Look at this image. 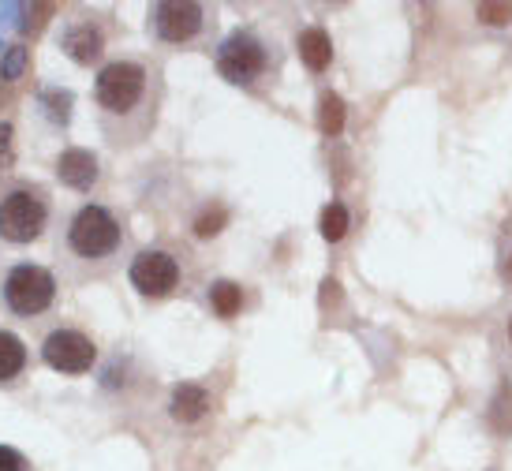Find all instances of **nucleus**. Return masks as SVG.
Returning <instances> with one entry per match:
<instances>
[{
    "instance_id": "1",
    "label": "nucleus",
    "mask_w": 512,
    "mask_h": 471,
    "mask_svg": "<svg viewBox=\"0 0 512 471\" xmlns=\"http://www.w3.org/2000/svg\"><path fill=\"white\" fill-rule=\"evenodd\" d=\"M154 75L139 60H113L94 79V101L101 109V124L109 139H131L143 135L154 124V98H150Z\"/></svg>"
},
{
    "instance_id": "2",
    "label": "nucleus",
    "mask_w": 512,
    "mask_h": 471,
    "mask_svg": "<svg viewBox=\"0 0 512 471\" xmlns=\"http://www.w3.org/2000/svg\"><path fill=\"white\" fill-rule=\"evenodd\" d=\"M120 243H124V229H120L116 214L105 210V206H94V202L79 206L75 217L68 221V229H64V255H68V262L90 273L109 266V258L120 251Z\"/></svg>"
},
{
    "instance_id": "3",
    "label": "nucleus",
    "mask_w": 512,
    "mask_h": 471,
    "mask_svg": "<svg viewBox=\"0 0 512 471\" xmlns=\"http://www.w3.org/2000/svg\"><path fill=\"white\" fill-rule=\"evenodd\" d=\"M49 225V202L38 187H12L0 195V240L34 243Z\"/></svg>"
},
{
    "instance_id": "4",
    "label": "nucleus",
    "mask_w": 512,
    "mask_h": 471,
    "mask_svg": "<svg viewBox=\"0 0 512 471\" xmlns=\"http://www.w3.org/2000/svg\"><path fill=\"white\" fill-rule=\"evenodd\" d=\"M53 300H57V277L45 270V266L19 262L4 277V303L19 318H34V314L49 311Z\"/></svg>"
},
{
    "instance_id": "5",
    "label": "nucleus",
    "mask_w": 512,
    "mask_h": 471,
    "mask_svg": "<svg viewBox=\"0 0 512 471\" xmlns=\"http://www.w3.org/2000/svg\"><path fill=\"white\" fill-rule=\"evenodd\" d=\"M266 64H270L266 45L258 42L251 30L228 34L225 42H221V49H217V72H221V79H228V83L236 86L255 83L258 75L266 72Z\"/></svg>"
},
{
    "instance_id": "6",
    "label": "nucleus",
    "mask_w": 512,
    "mask_h": 471,
    "mask_svg": "<svg viewBox=\"0 0 512 471\" xmlns=\"http://www.w3.org/2000/svg\"><path fill=\"white\" fill-rule=\"evenodd\" d=\"M42 359L57 374H86L98 363V348L79 329H53L42 341Z\"/></svg>"
},
{
    "instance_id": "7",
    "label": "nucleus",
    "mask_w": 512,
    "mask_h": 471,
    "mask_svg": "<svg viewBox=\"0 0 512 471\" xmlns=\"http://www.w3.org/2000/svg\"><path fill=\"white\" fill-rule=\"evenodd\" d=\"M202 23H206V12L195 0H161L150 8V27L169 45H184L191 38H199Z\"/></svg>"
},
{
    "instance_id": "8",
    "label": "nucleus",
    "mask_w": 512,
    "mask_h": 471,
    "mask_svg": "<svg viewBox=\"0 0 512 471\" xmlns=\"http://www.w3.org/2000/svg\"><path fill=\"white\" fill-rule=\"evenodd\" d=\"M128 277L143 296L161 300V296H169L172 288L180 285V262L169 251H139V255L131 258Z\"/></svg>"
},
{
    "instance_id": "9",
    "label": "nucleus",
    "mask_w": 512,
    "mask_h": 471,
    "mask_svg": "<svg viewBox=\"0 0 512 471\" xmlns=\"http://www.w3.org/2000/svg\"><path fill=\"white\" fill-rule=\"evenodd\" d=\"M98 157L90 154V150H79V146H72V150H64V154L57 157V180L64 187H72V191H90V187L98 184Z\"/></svg>"
},
{
    "instance_id": "10",
    "label": "nucleus",
    "mask_w": 512,
    "mask_h": 471,
    "mask_svg": "<svg viewBox=\"0 0 512 471\" xmlns=\"http://www.w3.org/2000/svg\"><path fill=\"white\" fill-rule=\"evenodd\" d=\"M60 45H64V53H68L75 64H94V60H101V53H105V34H101L98 23L79 19V23H72V27L64 30Z\"/></svg>"
},
{
    "instance_id": "11",
    "label": "nucleus",
    "mask_w": 512,
    "mask_h": 471,
    "mask_svg": "<svg viewBox=\"0 0 512 471\" xmlns=\"http://www.w3.org/2000/svg\"><path fill=\"white\" fill-rule=\"evenodd\" d=\"M206 412H210V393L195 382H180L169 393V415L176 423H199Z\"/></svg>"
},
{
    "instance_id": "12",
    "label": "nucleus",
    "mask_w": 512,
    "mask_h": 471,
    "mask_svg": "<svg viewBox=\"0 0 512 471\" xmlns=\"http://www.w3.org/2000/svg\"><path fill=\"white\" fill-rule=\"evenodd\" d=\"M299 60L311 68V72H326L329 60H333V38H329L322 27H307L303 34H299Z\"/></svg>"
},
{
    "instance_id": "13",
    "label": "nucleus",
    "mask_w": 512,
    "mask_h": 471,
    "mask_svg": "<svg viewBox=\"0 0 512 471\" xmlns=\"http://www.w3.org/2000/svg\"><path fill=\"white\" fill-rule=\"evenodd\" d=\"M23 367H27V344L19 341L15 333H8V329H0V382L19 378Z\"/></svg>"
},
{
    "instance_id": "14",
    "label": "nucleus",
    "mask_w": 512,
    "mask_h": 471,
    "mask_svg": "<svg viewBox=\"0 0 512 471\" xmlns=\"http://www.w3.org/2000/svg\"><path fill=\"white\" fill-rule=\"evenodd\" d=\"M344 120H348V109H344V98L341 94H333L326 90L322 98H318V131L333 139V135H341L344 131Z\"/></svg>"
},
{
    "instance_id": "15",
    "label": "nucleus",
    "mask_w": 512,
    "mask_h": 471,
    "mask_svg": "<svg viewBox=\"0 0 512 471\" xmlns=\"http://www.w3.org/2000/svg\"><path fill=\"white\" fill-rule=\"evenodd\" d=\"M210 307H214L221 318H232V314H240L243 307V288L236 281H217L210 288Z\"/></svg>"
},
{
    "instance_id": "16",
    "label": "nucleus",
    "mask_w": 512,
    "mask_h": 471,
    "mask_svg": "<svg viewBox=\"0 0 512 471\" xmlns=\"http://www.w3.org/2000/svg\"><path fill=\"white\" fill-rule=\"evenodd\" d=\"M318 229H322V236H326L329 243H341L344 236H348V229H352V217H348V210H344L341 202H329L326 210H322Z\"/></svg>"
},
{
    "instance_id": "17",
    "label": "nucleus",
    "mask_w": 512,
    "mask_h": 471,
    "mask_svg": "<svg viewBox=\"0 0 512 471\" xmlns=\"http://www.w3.org/2000/svg\"><path fill=\"white\" fill-rule=\"evenodd\" d=\"M42 109H45V116L57 124V128H64V124L72 120V94H68V90H45Z\"/></svg>"
},
{
    "instance_id": "18",
    "label": "nucleus",
    "mask_w": 512,
    "mask_h": 471,
    "mask_svg": "<svg viewBox=\"0 0 512 471\" xmlns=\"http://www.w3.org/2000/svg\"><path fill=\"white\" fill-rule=\"evenodd\" d=\"M490 427L494 434H512V386H505L490 404Z\"/></svg>"
},
{
    "instance_id": "19",
    "label": "nucleus",
    "mask_w": 512,
    "mask_h": 471,
    "mask_svg": "<svg viewBox=\"0 0 512 471\" xmlns=\"http://www.w3.org/2000/svg\"><path fill=\"white\" fill-rule=\"evenodd\" d=\"M27 64H30L27 45H8V53H4V60H0V79H4V83H15V79H23Z\"/></svg>"
},
{
    "instance_id": "20",
    "label": "nucleus",
    "mask_w": 512,
    "mask_h": 471,
    "mask_svg": "<svg viewBox=\"0 0 512 471\" xmlns=\"http://www.w3.org/2000/svg\"><path fill=\"white\" fill-rule=\"evenodd\" d=\"M228 225V210L225 206H210V210H202L199 217H195V236L199 240H214L217 232Z\"/></svg>"
},
{
    "instance_id": "21",
    "label": "nucleus",
    "mask_w": 512,
    "mask_h": 471,
    "mask_svg": "<svg viewBox=\"0 0 512 471\" xmlns=\"http://www.w3.org/2000/svg\"><path fill=\"white\" fill-rule=\"evenodd\" d=\"M475 15H479V23H486V27H505L512 19V4L509 0H483L475 8Z\"/></svg>"
},
{
    "instance_id": "22",
    "label": "nucleus",
    "mask_w": 512,
    "mask_h": 471,
    "mask_svg": "<svg viewBox=\"0 0 512 471\" xmlns=\"http://www.w3.org/2000/svg\"><path fill=\"white\" fill-rule=\"evenodd\" d=\"M0 471H23V457L12 445H0Z\"/></svg>"
},
{
    "instance_id": "23",
    "label": "nucleus",
    "mask_w": 512,
    "mask_h": 471,
    "mask_svg": "<svg viewBox=\"0 0 512 471\" xmlns=\"http://www.w3.org/2000/svg\"><path fill=\"white\" fill-rule=\"evenodd\" d=\"M8 157H12V124L0 120V161H8Z\"/></svg>"
},
{
    "instance_id": "24",
    "label": "nucleus",
    "mask_w": 512,
    "mask_h": 471,
    "mask_svg": "<svg viewBox=\"0 0 512 471\" xmlns=\"http://www.w3.org/2000/svg\"><path fill=\"white\" fill-rule=\"evenodd\" d=\"M509 277H512V258H509Z\"/></svg>"
},
{
    "instance_id": "25",
    "label": "nucleus",
    "mask_w": 512,
    "mask_h": 471,
    "mask_svg": "<svg viewBox=\"0 0 512 471\" xmlns=\"http://www.w3.org/2000/svg\"><path fill=\"white\" fill-rule=\"evenodd\" d=\"M509 333H512V326H509Z\"/></svg>"
}]
</instances>
